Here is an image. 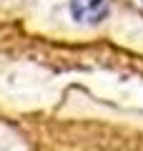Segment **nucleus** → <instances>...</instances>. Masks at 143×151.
Listing matches in <instances>:
<instances>
[{
  "label": "nucleus",
  "mask_w": 143,
  "mask_h": 151,
  "mask_svg": "<svg viewBox=\"0 0 143 151\" xmlns=\"http://www.w3.org/2000/svg\"><path fill=\"white\" fill-rule=\"evenodd\" d=\"M70 13L78 23L95 25L108 15V0H70Z\"/></svg>",
  "instance_id": "1"
}]
</instances>
